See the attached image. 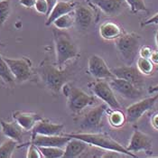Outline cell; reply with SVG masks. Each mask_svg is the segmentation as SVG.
<instances>
[{
    "label": "cell",
    "mask_w": 158,
    "mask_h": 158,
    "mask_svg": "<svg viewBox=\"0 0 158 158\" xmlns=\"http://www.w3.org/2000/svg\"><path fill=\"white\" fill-rule=\"evenodd\" d=\"M37 73L44 86L54 94H58L62 90L63 86L67 83L71 76V72L69 70L66 68L61 69L48 61L41 62L37 69Z\"/></svg>",
    "instance_id": "6da1fadb"
},
{
    "label": "cell",
    "mask_w": 158,
    "mask_h": 158,
    "mask_svg": "<svg viewBox=\"0 0 158 158\" xmlns=\"http://www.w3.org/2000/svg\"><path fill=\"white\" fill-rule=\"evenodd\" d=\"M63 135L72 138L81 139L86 142L89 146H96L107 151L118 152L119 154L127 155V156L130 157H137V156H135L134 153L128 151L127 147H124V146H122L121 144L117 142L115 139H113L110 135L107 134L86 132V133H65Z\"/></svg>",
    "instance_id": "7a4b0ae2"
},
{
    "label": "cell",
    "mask_w": 158,
    "mask_h": 158,
    "mask_svg": "<svg viewBox=\"0 0 158 158\" xmlns=\"http://www.w3.org/2000/svg\"><path fill=\"white\" fill-rule=\"evenodd\" d=\"M52 34L55 45L56 65L59 68L63 69V66L67 61L79 56L78 47L70 35L63 30L56 28L52 31Z\"/></svg>",
    "instance_id": "3957f363"
},
{
    "label": "cell",
    "mask_w": 158,
    "mask_h": 158,
    "mask_svg": "<svg viewBox=\"0 0 158 158\" xmlns=\"http://www.w3.org/2000/svg\"><path fill=\"white\" fill-rule=\"evenodd\" d=\"M141 37L135 33L123 34L116 40V48L127 65H132L140 49Z\"/></svg>",
    "instance_id": "277c9868"
},
{
    "label": "cell",
    "mask_w": 158,
    "mask_h": 158,
    "mask_svg": "<svg viewBox=\"0 0 158 158\" xmlns=\"http://www.w3.org/2000/svg\"><path fill=\"white\" fill-rule=\"evenodd\" d=\"M62 92L67 96L68 108L74 114H79L85 108L97 102L94 96L89 95L82 89L66 83L62 88Z\"/></svg>",
    "instance_id": "5b68a950"
},
{
    "label": "cell",
    "mask_w": 158,
    "mask_h": 158,
    "mask_svg": "<svg viewBox=\"0 0 158 158\" xmlns=\"http://www.w3.org/2000/svg\"><path fill=\"white\" fill-rule=\"evenodd\" d=\"M90 89H92L95 96L103 100L111 110L121 109V105L115 96V91L109 82L105 81L104 80H98L96 82L90 84Z\"/></svg>",
    "instance_id": "8992f818"
},
{
    "label": "cell",
    "mask_w": 158,
    "mask_h": 158,
    "mask_svg": "<svg viewBox=\"0 0 158 158\" xmlns=\"http://www.w3.org/2000/svg\"><path fill=\"white\" fill-rule=\"evenodd\" d=\"M7 62L13 75L17 82H24L28 81L32 75V61L28 58H19V59H11V58H5Z\"/></svg>",
    "instance_id": "52a82bcc"
},
{
    "label": "cell",
    "mask_w": 158,
    "mask_h": 158,
    "mask_svg": "<svg viewBox=\"0 0 158 158\" xmlns=\"http://www.w3.org/2000/svg\"><path fill=\"white\" fill-rule=\"evenodd\" d=\"M109 106L105 104H100L94 109L89 110L80 121L81 129L84 130H96L101 127L102 118L105 112L109 110Z\"/></svg>",
    "instance_id": "ba28073f"
},
{
    "label": "cell",
    "mask_w": 158,
    "mask_h": 158,
    "mask_svg": "<svg viewBox=\"0 0 158 158\" xmlns=\"http://www.w3.org/2000/svg\"><path fill=\"white\" fill-rule=\"evenodd\" d=\"M158 99V93L155 96L146 98L130 105L126 110L127 120L130 123L136 122L146 112L153 109Z\"/></svg>",
    "instance_id": "9c48e42d"
},
{
    "label": "cell",
    "mask_w": 158,
    "mask_h": 158,
    "mask_svg": "<svg viewBox=\"0 0 158 158\" xmlns=\"http://www.w3.org/2000/svg\"><path fill=\"white\" fill-rule=\"evenodd\" d=\"M88 72L98 80H110L115 77L105 60L97 54H93L89 58Z\"/></svg>",
    "instance_id": "30bf717a"
},
{
    "label": "cell",
    "mask_w": 158,
    "mask_h": 158,
    "mask_svg": "<svg viewBox=\"0 0 158 158\" xmlns=\"http://www.w3.org/2000/svg\"><path fill=\"white\" fill-rule=\"evenodd\" d=\"M110 85L115 92H117L118 94L126 98L135 99L141 97L143 94L140 88H137L136 86H135L134 84H132L131 82L126 80L119 79L117 77L110 79Z\"/></svg>",
    "instance_id": "8fae6325"
},
{
    "label": "cell",
    "mask_w": 158,
    "mask_h": 158,
    "mask_svg": "<svg viewBox=\"0 0 158 158\" xmlns=\"http://www.w3.org/2000/svg\"><path fill=\"white\" fill-rule=\"evenodd\" d=\"M115 77L126 80L137 88H142L144 86V78L143 74L139 72L137 67H133L132 65L120 66L111 69Z\"/></svg>",
    "instance_id": "7c38bea8"
},
{
    "label": "cell",
    "mask_w": 158,
    "mask_h": 158,
    "mask_svg": "<svg viewBox=\"0 0 158 158\" xmlns=\"http://www.w3.org/2000/svg\"><path fill=\"white\" fill-rule=\"evenodd\" d=\"M152 138L140 130L135 129L131 135L127 149L132 153L145 151L146 154H152Z\"/></svg>",
    "instance_id": "4fadbf2b"
},
{
    "label": "cell",
    "mask_w": 158,
    "mask_h": 158,
    "mask_svg": "<svg viewBox=\"0 0 158 158\" xmlns=\"http://www.w3.org/2000/svg\"><path fill=\"white\" fill-rule=\"evenodd\" d=\"M89 4L96 6L107 15L115 16L119 15L125 8V0H88Z\"/></svg>",
    "instance_id": "5bb4252c"
},
{
    "label": "cell",
    "mask_w": 158,
    "mask_h": 158,
    "mask_svg": "<svg viewBox=\"0 0 158 158\" xmlns=\"http://www.w3.org/2000/svg\"><path fill=\"white\" fill-rule=\"evenodd\" d=\"M71 137L64 135H32L29 144H34L37 146H57L63 147Z\"/></svg>",
    "instance_id": "9a60e30c"
},
{
    "label": "cell",
    "mask_w": 158,
    "mask_h": 158,
    "mask_svg": "<svg viewBox=\"0 0 158 158\" xmlns=\"http://www.w3.org/2000/svg\"><path fill=\"white\" fill-rule=\"evenodd\" d=\"M64 126L62 124L52 123L48 119L42 118L32 129V135H61Z\"/></svg>",
    "instance_id": "2e32d148"
},
{
    "label": "cell",
    "mask_w": 158,
    "mask_h": 158,
    "mask_svg": "<svg viewBox=\"0 0 158 158\" xmlns=\"http://www.w3.org/2000/svg\"><path fill=\"white\" fill-rule=\"evenodd\" d=\"M13 118L24 130L30 131L34 128L37 122L40 121L43 118L36 113L15 111L13 113Z\"/></svg>",
    "instance_id": "e0dca14e"
},
{
    "label": "cell",
    "mask_w": 158,
    "mask_h": 158,
    "mask_svg": "<svg viewBox=\"0 0 158 158\" xmlns=\"http://www.w3.org/2000/svg\"><path fill=\"white\" fill-rule=\"evenodd\" d=\"M73 16L74 23L81 29H86L89 27V25L92 24L94 20L93 11L85 6H75V9L73 11Z\"/></svg>",
    "instance_id": "ac0fdd59"
},
{
    "label": "cell",
    "mask_w": 158,
    "mask_h": 158,
    "mask_svg": "<svg viewBox=\"0 0 158 158\" xmlns=\"http://www.w3.org/2000/svg\"><path fill=\"white\" fill-rule=\"evenodd\" d=\"M75 6H76L75 4L73 2H66V1H61V0L57 2L47 15V20H46L45 25L50 26L51 24H53V22L57 18H59L61 15L73 13L75 9Z\"/></svg>",
    "instance_id": "d6986e66"
},
{
    "label": "cell",
    "mask_w": 158,
    "mask_h": 158,
    "mask_svg": "<svg viewBox=\"0 0 158 158\" xmlns=\"http://www.w3.org/2000/svg\"><path fill=\"white\" fill-rule=\"evenodd\" d=\"M123 34L121 26L113 21H106L99 26V35L106 41H116Z\"/></svg>",
    "instance_id": "ffe728a7"
},
{
    "label": "cell",
    "mask_w": 158,
    "mask_h": 158,
    "mask_svg": "<svg viewBox=\"0 0 158 158\" xmlns=\"http://www.w3.org/2000/svg\"><path fill=\"white\" fill-rule=\"evenodd\" d=\"M88 144L78 138H72L67 142L64 149V158L79 157L88 147Z\"/></svg>",
    "instance_id": "44dd1931"
},
{
    "label": "cell",
    "mask_w": 158,
    "mask_h": 158,
    "mask_svg": "<svg viewBox=\"0 0 158 158\" xmlns=\"http://www.w3.org/2000/svg\"><path fill=\"white\" fill-rule=\"evenodd\" d=\"M1 129L3 135L9 138L20 143L23 138V128L16 122H6L4 120L0 121Z\"/></svg>",
    "instance_id": "7402d4cb"
},
{
    "label": "cell",
    "mask_w": 158,
    "mask_h": 158,
    "mask_svg": "<svg viewBox=\"0 0 158 158\" xmlns=\"http://www.w3.org/2000/svg\"><path fill=\"white\" fill-rule=\"evenodd\" d=\"M0 79L8 85H13L16 81L7 62L6 61L4 57H2L1 54H0Z\"/></svg>",
    "instance_id": "603a6c76"
},
{
    "label": "cell",
    "mask_w": 158,
    "mask_h": 158,
    "mask_svg": "<svg viewBox=\"0 0 158 158\" xmlns=\"http://www.w3.org/2000/svg\"><path fill=\"white\" fill-rule=\"evenodd\" d=\"M109 122L116 128H119L125 125L127 120V116L120 110H110L109 112Z\"/></svg>",
    "instance_id": "cb8c5ba5"
},
{
    "label": "cell",
    "mask_w": 158,
    "mask_h": 158,
    "mask_svg": "<svg viewBox=\"0 0 158 158\" xmlns=\"http://www.w3.org/2000/svg\"><path fill=\"white\" fill-rule=\"evenodd\" d=\"M74 24L75 23H74V16L73 12L60 16L53 22L52 24H54L55 28L59 30H67L73 27Z\"/></svg>",
    "instance_id": "d4e9b609"
},
{
    "label": "cell",
    "mask_w": 158,
    "mask_h": 158,
    "mask_svg": "<svg viewBox=\"0 0 158 158\" xmlns=\"http://www.w3.org/2000/svg\"><path fill=\"white\" fill-rule=\"evenodd\" d=\"M43 157L61 158L64 156V150L62 147L57 146H38Z\"/></svg>",
    "instance_id": "484cf974"
},
{
    "label": "cell",
    "mask_w": 158,
    "mask_h": 158,
    "mask_svg": "<svg viewBox=\"0 0 158 158\" xmlns=\"http://www.w3.org/2000/svg\"><path fill=\"white\" fill-rule=\"evenodd\" d=\"M17 142L13 139H7L0 146V158L12 157L13 153L16 148Z\"/></svg>",
    "instance_id": "4316f807"
},
{
    "label": "cell",
    "mask_w": 158,
    "mask_h": 158,
    "mask_svg": "<svg viewBox=\"0 0 158 158\" xmlns=\"http://www.w3.org/2000/svg\"><path fill=\"white\" fill-rule=\"evenodd\" d=\"M136 64H137V69L139 70V72L144 75H151L155 71L154 62L149 58L139 57Z\"/></svg>",
    "instance_id": "83f0119b"
},
{
    "label": "cell",
    "mask_w": 158,
    "mask_h": 158,
    "mask_svg": "<svg viewBox=\"0 0 158 158\" xmlns=\"http://www.w3.org/2000/svg\"><path fill=\"white\" fill-rule=\"evenodd\" d=\"M10 15V1L0 0V27L6 23Z\"/></svg>",
    "instance_id": "f1b7e54d"
},
{
    "label": "cell",
    "mask_w": 158,
    "mask_h": 158,
    "mask_svg": "<svg viewBox=\"0 0 158 158\" xmlns=\"http://www.w3.org/2000/svg\"><path fill=\"white\" fill-rule=\"evenodd\" d=\"M125 1H126L127 5L129 6L131 12L134 14L140 12V11L148 12V9L146 7L144 0H125Z\"/></svg>",
    "instance_id": "f546056e"
},
{
    "label": "cell",
    "mask_w": 158,
    "mask_h": 158,
    "mask_svg": "<svg viewBox=\"0 0 158 158\" xmlns=\"http://www.w3.org/2000/svg\"><path fill=\"white\" fill-rule=\"evenodd\" d=\"M35 8L37 12L42 15H46L49 14V6L46 0H36Z\"/></svg>",
    "instance_id": "4dcf8cb0"
},
{
    "label": "cell",
    "mask_w": 158,
    "mask_h": 158,
    "mask_svg": "<svg viewBox=\"0 0 158 158\" xmlns=\"http://www.w3.org/2000/svg\"><path fill=\"white\" fill-rule=\"evenodd\" d=\"M29 145L28 146V150H27V155L26 157L27 158H41L43 157L39 147L34 144H27Z\"/></svg>",
    "instance_id": "1f68e13d"
},
{
    "label": "cell",
    "mask_w": 158,
    "mask_h": 158,
    "mask_svg": "<svg viewBox=\"0 0 158 158\" xmlns=\"http://www.w3.org/2000/svg\"><path fill=\"white\" fill-rule=\"evenodd\" d=\"M152 52H153V50L151 49L150 46L143 45L139 49V55H140V57H143V58H150Z\"/></svg>",
    "instance_id": "d6a6232c"
},
{
    "label": "cell",
    "mask_w": 158,
    "mask_h": 158,
    "mask_svg": "<svg viewBox=\"0 0 158 158\" xmlns=\"http://www.w3.org/2000/svg\"><path fill=\"white\" fill-rule=\"evenodd\" d=\"M158 24V13H156V15H154L153 16H151L150 18L145 20L144 22H142L141 26H146V25H149V24Z\"/></svg>",
    "instance_id": "836d02e7"
},
{
    "label": "cell",
    "mask_w": 158,
    "mask_h": 158,
    "mask_svg": "<svg viewBox=\"0 0 158 158\" xmlns=\"http://www.w3.org/2000/svg\"><path fill=\"white\" fill-rule=\"evenodd\" d=\"M36 0H19V4L25 8L35 7Z\"/></svg>",
    "instance_id": "e575fe53"
},
{
    "label": "cell",
    "mask_w": 158,
    "mask_h": 158,
    "mask_svg": "<svg viewBox=\"0 0 158 158\" xmlns=\"http://www.w3.org/2000/svg\"><path fill=\"white\" fill-rule=\"evenodd\" d=\"M118 156H119V153H118V152H114V151H108L105 155H103L101 157L103 158H108V157H118Z\"/></svg>",
    "instance_id": "d590c367"
},
{
    "label": "cell",
    "mask_w": 158,
    "mask_h": 158,
    "mask_svg": "<svg viewBox=\"0 0 158 158\" xmlns=\"http://www.w3.org/2000/svg\"><path fill=\"white\" fill-rule=\"evenodd\" d=\"M151 123H152L153 127H154L155 129L158 130V112H156V114H154V116L152 117Z\"/></svg>",
    "instance_id": "8d00e7d4"
},
{
    "label": "cell",
    "mask_w": 158,
    "mask_h": 158,
    "mask_svg": "<svg viewBox=\"0 0 158 158\" xmlns=\"http://www.w3.org/2000/svg\"><path fill=\"white\" fill-rule=\"evenodd\" d=\"M149 59L154 62V64H157L158 65V50L152 52L151 56H150Z\"/></svg>",
    "instance_id": "74e56055"
},
{
    "label": "cell",
    "mask_w": 158,
    "mask_h": 158,
    "mask_svg": "<svg viewBox=\"0 0 158 158\" xmlns=\"http://www.w3.org/2000/svg\"><path fill=\"white\" fill-rule=\"evenodd\" d=\"M46 1H47V3H48L49 13H50L51 12V10L52 9V7H53V6H55V4L57 3V0H46Z\"/></svg>",
    "instance_id": "f35d334b"
},
{
    "label": "cell",
    "mask_w": 158,
    "mask_h": 158,
    "mask_svg": "<svg viewBox=\"0 0 158 158\" xmlns=\"http://www.w3.org/2000/svg\"><path fill=\"white\" fill-rule=\"evenodd\" d=\"M148 92H149L150 94H152V93H158V84L156 86L150 87L149 89H148Z\"/></svg>",
    "instance_id": "ab89813d"
},
{
    "label": "cell",
    "mask_w": 158,
    "mask_h": 158,
    "mask_svg": "<svg viewBox=\"0 0 158 158\" xmlns=\"http://www.w3.org/2000/svg\"><path fill=\"white\" fill-rule=\"evenodd\" d=\"M156 46H157L158 49V30L156 32Z\"/></svg>",
    "instance_id": "60d3db41"
},
{
    "label": "cell",
    "mask_w": 158,
    "mask_h": 158,
    "mask_svg": "<svg viewBox=\"0 0 158 158\" xmlns=\"http://www.w3.org/2000/svg\"><path fill=\"white\" fill-rule=\"evenodd\" d=\"M61 1H66V2H73V0H61Z\"/></svg>",
    "instance_id": "b9f144b4"
},
{
    "label": "cell",
    "mask_w": 158,
    "mask_h": 158,
    "mask_svg": "<svg viewBox=\"0 0 158 158\" xmlns=\"http://www.w3.org/2000/svg\"><path fill=\"white\" fill-rule=\"evenodd\" d=\"M0 45H1V46H5V44H4L3 43H1V42H0Z\"/></svg>",
    "instance_id": "7bdbcfd3"
},
{
    "label": "cell",
    "mask_w": 158,
    "mask_h": 158,
    "mask_svg": "<svg viewBox=\"0 0 158 158\" xmlns=\"http://www.w3.org/2000/svg\"><path fill=\"white\" fill-rule=\"evenodd\" d=\"M156 71H157V72H158V65H157V66H156Z\"/></svg>",
    "instance_id": "ee69618b"
}]
</instances>
